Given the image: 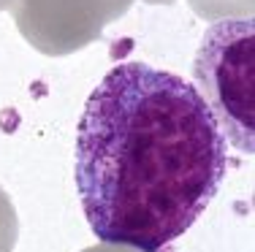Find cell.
<instances>
[{
  "label": "cell",
  "mask_w": 255,
  "mask_h": 252,
  "mask_svg": "<svg viewBox=\"0 0 255 252\" xmlns=\"http://www.w3.org/2000/svg\"><path fill=\"white\" fill-rule=\"evenodd\" d=\"M226 136L185 79L147 63L112 68L76 133V190L101 242L163 252L217 195Z\"/></svg>",
  "instance_id": "obj_1"
},
{
  "label": "cell",
  "mask_w": 255,
  "mask_h": 252,
  "mask_svg": "<svg viewBox=\"0 0 255 252\" xmlns=\"http://www.w3.org/2000/svg\"><path fill=\"white\" fill-rule=\"evenodd\" d=\"M193 76L223 136L239 152H255V22L220 19L204 33Z\"/></svg>",
  "instance_id": "obj_2"
},
{
  "label": "cell",
  "mask_w": 255,
  "mask_h": 252,
  "mask_svg": "<svg viewBox=\"0 0 255 252\" xmlns=\"http://www.w3.org/2000/svg\"><path fill=\"white\" fill-rule=\"evenodd\" d=\"M120 0H14L22 35L44 55H68L101 35L106 22L125 14Z\"/></svg>",
  "instance_id": "obj_3"
},
{
  "label": "cell",
  "mask_w": 255,
  "mask_h": 252,
  "mask_svg": "<svg viewBox=\"0 0 255 252\" xmlns=\"http://www.w3.org/2000/svg\"><path fill=\"white\" fill-rule=\"evenodd\" d=\"M193 11L204 19L217 22L228 16H253V0H190Z\"/></svg>",
  "instance_id": "obj_4"
},
{
  "label": "cell",
  "mask_w": 255,
  "mask_h": 252,
  "mask_svg": "<svg viewBox=\"0 0 255 252\" xmlns=\"http://www.w3.org/2000/svg\"><path fill=\"white\" fill-rule=\"evenodd\" d=\"M16 236H19L16 209H14V203H11L8 193L0 187V252H14Z\"/></svg>",
  "instance_id": "obj_5"
},
{
  "label": "cell",
  "mask_w": 255,
  "mask_h": 252,
  "mask_svg": "<svg viewBox=\"0 0 255 252\" xmlns=\"http://www.w3.org/2000/svg\"><path fill=\"white\" fill-rule=\"evenodd\" d=\"M82 252H141V250H133V247H125V244H109V242H101L95 247H87Z\"/></svg>",
  "instance_id": "obj_6"
},
{
  "label": "cell",
  "mask_w": 255,
  "mask_h": 252,
  "mask_svg": "<svg viewBox=\"0 0 255 252\" xmlns=\"http://www.w3.org/2000/svg\"><path fill=\"white\" fill-rule=\"evenodd\" d=\"M8 5H14V0H0V11L8 8Z\"/></svg>",
  "instance_id": "obj_7"
},
{
  "label": "cell",
  "mask_w": 255,
  "mask_h": 252,
  "mask_svg": "<svg viewBox=\"0 0 255 252\" xmlns=\"http://www.w3.org/2000/svg\"><path fill=\"white\" fill-rule=\"evenodd\" d=\"M147 3H171V0H147Z\"/></svg>",
  "instance_id": "obj_8"
}]
</instances>
